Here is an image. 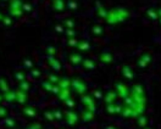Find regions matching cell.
<instances>
[{
    "label": "cell",
    "instance_id": "obj_1",
    "mask_svg": "<svg viewBox=\"0 0 161 129\" xmlns=\"http://www.w3.org/2000/svg\"><path fill=\"white\" fill-rule=\"evenodd\" d=\"M150 61H151V55L150 54H143L140 57H139V60H138V66L139 67H146L148 64H150Z\"/></svg>",
    "mask_w": 161,
    "mask_h": 129
},
{
    "label": "cell",
    "instance_id": "obj_2",
    "mask_svg": "<svg viewBox=\"0 0 161 129\" xmlns=\"http://www.w3.org/2000/svg\"><path fill=\"white\" fill-rule=\"evenodd\" d=\"M65 6L64 0H55L54 1V7H56L58 10H62Z\"/></svg>",
    "mask_w": 161,
    "mask_h": 129
},
{
    "label": "cell",
    "instance_id": "obj_3",
    "mask_svg": "<svg viewBox=\"0 0 161 129\" xmlns=\"http://www.w3.org/2000/svg\"><path fill=\"white\" fill-rule=\"evenodd\" d=\"M138 124H139V127H140V128L144 129L145 127H146V118L143 117V116H142V117H139V118H138Z\"/></svg>",
    "mask_w": 161,
    "mask_h": 129
},
{
    "label": "cell",
    "instance_id": "obj_4",
    "mask_svg": "<svg viewBox=\"0 0 161 129\" xmlns=\"http://www.w3.org/2000/svg\"><path fill=\"white\" fill-rule=\"evenodd\" d=\"M144 129H146V128H144Z\"/></svg>",
    "mask_w": 161,
    "mask_h": 129
}]
</instances>
